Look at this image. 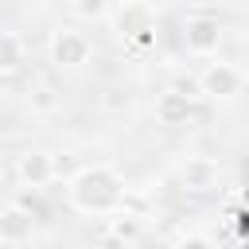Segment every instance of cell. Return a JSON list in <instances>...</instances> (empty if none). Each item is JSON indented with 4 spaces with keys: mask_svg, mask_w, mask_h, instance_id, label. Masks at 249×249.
<instances>
[{
    "mask_svg": "<svg viewBox=\"0 0 249 249\" xmlns=\"http://www.w3.org/2000/svg\"><path fill=\"white\" fill-rule=\"evenodd\" d=\"M27 230V218L19 214V210H12L8 214V226H4V237H16V233H23Z\"/></svg>",
    "mask_w": 249,
    "mask_h": 249,
    "instance_id": "cell-8",
    "label": "cell"
},
{
    "mask_svg": "<svg viewBox=\"0 0 249 249\" xmlns=\"http://www.w3.org/2000/svg\"><path fill=\"white\" fill-rule=\"evenodd\" d=\"M206 89L210 93H233L237 89V74L226 70V66H214V70H206Z\"/></svg>",
    "mask_w": 249,
    "mask_h": 249,
    "instance_id": "cell-3",
    "label": "cell"
},
{
    "mask_svg": "<svg viewBox=\"0 0 249 249\" xmlns=\"http://www.w3.org/2000/svg\"><path fill=\"white\" fill-rule=\"evenodd\" d=\"M78 198L86 206H105L117 198V183L105 175V171H93V175H82L78 179Z\"/></svg>",
    "mask_w": 249,
    "mask_h": 249,
    "instance_id": "cell-1",
    "label": "cell"
},
{
    "mask_svg": "<svg viewBox=\"0 0 249 249\" xmlns=\"http://www.w3.org/2000/svg\"><path fill=\"white\" fill-rule=\"evenodd\" d=\"M23 175L39 183V179L47 175V160H43V156H35V160H23Z\"/></svg>",
    "mask_w": 249,
    "mask_h": 249,
    "instance_id": "cell-6",
    "label": "cell"
},
{
    "mask_svg": "<svg viewBox=\"0 0 249 249\" xmlns=\"http://www.w3.org/2000/svg\"><path fill=\"white\" fill-rule=\"evenodd\" d=\"M82 54H86V47H82V39H74V35H62L58 43H54V58L58 62H82Z\"/></svg>",
    "mask_w": 249,
    "mask_h": 249,
    "instance_id": "cell-4",
    "label": "cell"
},
{
    "mask_svg": "<svg viewBox=\"0 0 249 249\" xmlns=\"http://www.w3.org/2000/svg\"><path fill=\"white\" fill-rule=\"evenodd\" d=\"M187 43H191V47H198V51H206L210 43H218V27H214V23H206V19H195V23L187 27Z\"/></svg>",
    "mask_w": 249,
    "mask_h": 249,
    "instance_id": "cell-2",
    "label": "cell"
},
{
    "mask_svg": "<svg viewBox=\"0 0 249 249\" xmlns=\"http://www.w3.org/2000/svg\"><path fill=\"white\" fill-rule=\"evenodd\" d=\"M16 39H0V70H8V66H16Z\"/></svg>",
    "mask_w": 249,
    "mask_h": 249,
    "instance_id": "cell-7",
    "label": "cell"
},
{
    "mask_svg": "<svg viewBox=\"0 0 249 249\" xmlns=\"http://www.w3.org/2000/svg\"><path fill=\"white\" fill-rule=\"evenodd\" d=\"M187 113H191V109H187V101H179V97H167V101L160 105V117H163L167 124H175V121L187 117Z\"/></svg>",
    "mask_w": 249,
    "mask_h": 249,
    "instance_id": "cell-5",
    "label": "cell"
}]
</instances>
